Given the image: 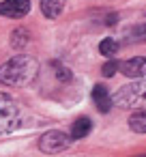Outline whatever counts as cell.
<instances>
[{
  "instance_id": "obj_1",
  "label": "cell",
  "mask_w": 146,
  "mask_h": 157,
  "mask_svg": "<svg viewBox=\"0 0 146 157\" xmlns=\"http://www.w3.org/2000/svg\"><path fill=\"white\" fill-rule=\"evenodd\" d=\"M37 71H39L37 60L28 54H20L7 60L5 65H0V82L7 86H24L35 80Z\"/></svg>"
},
{
  "instance_id": "obj_2",
  "label": "cell",
  "mask_w": 146,
  "mask_h": 157,
  "mask_svg": "<svg viewBox=\"0 0 146 157\" xmlns=\"http://www.w3.org/2000/svg\"><path fill=\"white\" fill-rule=\"evenodd\" d=\"M114 103L120 108H146V80L140 78V82H131L118 88Z\"/></svg>"
},
{
  "instance_id": "obj_3",
  "label": "cell",
  "mask_w": 146,
  "mask_h": 157,
  "mask_svg": "<svg viewBox=\"0 0 146 157\" xmlns=\"http://www.w3.org/2000/svg\"><path fill=\"white\" fill-rule=\"evenodd\" d=\"M20 125V108L11 95L0 93V136L13 131Z\"/></svg>"
},
{
  "instance_id": "obj_4",
  "label": "cell",
  "mask_w": 146,
  "mask_h": 157,
  "mask_svg": "<svg viewBox=\"0 0 146 157\" xmlns=\"http://www.w3.org/2000/svg\"><path fill=\"white\" fill-rule=\"evenodd\" d=\"M71 142H73L71 136H67L65 131L54 129V131H47V133H43V136L39 138V148H41L43 153H60V151H65Z\"/></svg>"
},
{
  "instance_id": "obj_5",
  "label": "cell",
  "mask_w": 146,
  "mask_h": 157,
  "mask_svg": "<svg viewBox=\"0 0 146 157\" xmlns=\"http://www.w3.org/2000/svg\"><path fill=\"white\" fill-rule=\"evenodd\" d=\"M30 11V0H5L0 2V15L5 17H24Z\"/></svg>"
},
{
  "instance_id": "obj_6",
  "label": "cell",
  "mask_w": 146,
  "mask_h": 157,
  "mask_svg": "<svg viewBox=\"0 0 146 157\" xmlns=\"http://www.w3.org/2000/svg\"><path fill=\"white\" fill-rule=\"evenodd\" d=\"M118 69H120L127 78H144V75H146V58L135 56V58H131V60L120 63Z\"/></svg>"
},
{
  "instance_id": "obj_7",
  "label": "cell",
  "mask_w": 146,
  "mask_h": 157,
  "mask_svg": "<svg viewBox=\"0 0 146 157\" xmlns=\"http://www.w3.org/2000/svg\"><path fill=\"white\" fill-rule=\"evenodd\" d=\"M92 101L99 108V112H110L112 110V97H110V93L103 84H97L92 88Z\"/></svg>"
},
{
  "instance_id": "obj_8",
  "label": "cell",
  "mask_w": 146,
  "mask_h": 157,
  "mask_svg": "<svg viewBox=\"0 0 146 157\" xmlns=\"http://www.w3.org/2000/svg\"><path fill=\"white\" fill-rule=\"evenodd\" d=\"M90 129H92V121L86 118V116H82V118H77V121L73 123V127H71V138H73V140L86 138V136L90 133Z\"/></svg>"
},
{
  "instance_id": "obj_9",
  "label": "cell",
  "mask_w": 146,
  "mask_h": 157,
  "mask_svg": "<svg viewBox=\"0 0 146 157\" xmlns=\"http://www.w3.org/2000/svg\"><path fill=\"white\" fill-rule=\"evenodd\" d=\"M41 11L50 20L58 17L62 13V0H41Z\"/></svg>"
},
{
  "instance_id": "obj_10",
  "label": "cell",
  "mask_w": 146,
  "mask_h": 157,
  "mask_svg": "<svg viewBox=\"0 0 146 157\" xmlns=\"http://www.w3.org/2000/svg\"><path fill=\"white\" fill-rule=\"evenodd\" d=\"M129 127H131L135 133H146V110H140V112L131 114Z\"/></svg>"
},
{
  "instance_id": "obj_11",
  "label": "cell",
  "mask_w": 146,
  "mask_h": 157,
  "mask_svg": "<svg viewBox=\"0 0 146 157\" xmlns=\"http://www.w3.org/2000/svg\"><path fill=\"white\" fill-rule=\"evenodd\" d=\"M30 41V33L26 30V28H17V30H13V37H11V45L15 48V50H22L26 43Z\"/></svg>"
},
{
  "instance_id": "obj_12",
  "label": "cell",
  "mask_w": 146,
  "mask_h": 157,
  "mask_svg": "<svg viewBox=\"0 0 146 157\" xmlns=\"http://www.w3.org/2000/svg\"><path fill=\"white\" fill-rule=\"evenodd\" d=\"M140 41H146V24L131 28L125 37V43H140Z\"/></svg>"
},
{
  "instance_id": "obj_13",
  "label": "cell",
  "mask_w": 146,
  "mask_h": 157,
  "mask_svg": "<svg viewBox=\"0 0 146 157\" xmlns=\"http://www.w3.org/2000/svg\"><path fill=\"white\" fill-rule=\"evenodd\" d=\"M99 52H101L103 56H107V58H114V54L118 52V43L107 37V39H103V41L99 43Z\"/></svg>"
},
{
  "instance_id": "obj_14",
  "label": "cell",
  "mask_w": 146,
  "mask_h": 157,
  "mask_svg": "<svg viewBox=\"0 0 146 157\" xmlns=\"http://www.w3.org/2000/svg\"><path fill=\"white\" fill-rule=\"evenodd\" d=\"M118 67H120V65H118L116 60H110V63H105V65H103L101 73H103L105 78H110V75H114V73H116V69H118Z\"/></svg>"
},
{
  "instance_id": "obj_15",
  "label": "cell",
  "mask_w": 146,
  "mask_h": 157,
  "mask_svg": "<svg viewBox=\"0 0 146 157\" xmlns=\"http://www.w3.org/2000/svg\"><path fill=\"white\" fill-rule=\"evenodd\" d=\"M54 67H56V75H58L60 80H65V82H69V80H71L69 69H65V67H60V65H54Z\"/></svg>"
},
{
  "instance_id": "obj_16",
  "label": "cell",
  "mask_w": 146,
  "mask_h": 157,
  "mask_svg": "<svg viewBox=\"0 0 146 157\" xmlns=\"http://www.w3.org/2000/svg\"><path fill=\"white\" fill-rule=\"evenodd\" d=\"M116 20H118V17H116V15H110V17H107V20H105V24H110V26H112V24H116Z\"/></svg>"
}]
</instances>
